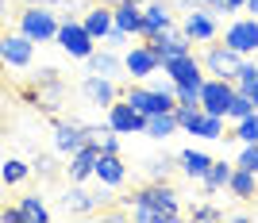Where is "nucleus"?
Returning a JSON list of instances; mask_svg holds the SVG:
<instances>
[{"instance_id":"nucleus-31","label":"nucleus","mask_w":258,"mask_h":223,"mask_svg":"<svg viewBox=\"0 0 258 223\" xmlns=\"http://www.w3.org/2000/svg\"><path fill=\"white\" fill-rule=\"evenodd\" d=\"M170 170H173V158H166V154L147 162V173H151V181H166V173H170Z\"/></svg>"},{"instance_id":"nucleus-30","label":"nucleus","mask_w":258,"mask_h":223,"mask_svg":"<svg viewBox=\"0 0 258 223\" xmlns=\"http://www.w3.org/2000/svg\"><path fill=\"white\" fill-rule=\"evenodd\" d=\"M250 112H254L250 96L235 89V96H231V104H227V116H224V119H235V123H239V119H243V116H250Z\"/></svg>"},{"instance_id":"nucleus-18","label":"nucleus","mask_w":258,"mask_h":223,"mask_svg":"<svg viewBox=\"0 0 258 223\" xmlns=\"http://www.w3.org/2000/svg\"><path fill=\"white\" fill-rule=\"evenodd\" d=\"M97 158H100V146H93V142H85L81 150H74L70 154V181H85V177H93V166H97Z\"/></svg>"},{"instance_id":"nucleus-6","label":"nucleus","mask_w":258,"mask_h":223,"mask_svg":"<svg viewBox=\"0 0 258 223\" xmlns=\"http://www.w3.org/2000/svg\"><path fill=\"white\" fill-rule=\"evenodd\" d=\"M108 127L116 131V135H139V131L147 127V116L135 112L127 100H112V104H108Z\"/></svg>"},{"instance_id":"nucleus-3","label":"nucleus","mask_w":258,"mask_h":223,"mask_svg":"<svg viewBox=\"0 0 258 223\" xmlns=\"http://www.w3.org/2000/svg\"><path fill=\"white\" fill-rule=\"evenodd\" d=\"M20 31L31 39V43H54L58 35V16H54L46 4H27L20 12Z\"/></svg>"},{"instance_id":"nucleus-14","label":"nucleus","mask_w":258,"mask_h":223,"mask_svg":"<svg viewBox=\"0 0 258 223\" xmlns=\"http://www.w3.org/2000/svg\"><path fill=\"white\" fill-rule=\"evenodd\" d=\"M162 31H173V16H170V8H166L162 0L143 4V27H139V35H143V39H151V35H162Z\"/></svg>"},{"instance_id":"nucleus-1","label":"nucleus","mask_w":258,"mask_h":223,"mask_svg":"<svg viewBox=\"0 0 258 223\" xmlns=\"http://www.w3.org/2000/svg\"><path fill=\"white\" fill-rule=\"evenodd\" d=\"M131 204H135V219H143V223H170V219L181 215L177 192H173L166 181H151V185H143V189L131 196Z\"/></svg>"},{"instance_id":"nucleus-29","label":"nucleus","mask_w":258,"mask_h":223,"mask_svg":"<svg viewBox=\"0 0 258 223\" xmlns=\"http://www.w3.org/2000/svg\"><path fill=\"white\" fill-rule=\"evenodd\" d=\"M258 85V62H239V73H235V89L239 93H250Z\"/></svg>"},{"instance_id":"nucleus-34","label":"nucleus","mask_w":258,"mask_h":223,"mask_svg":"<svg viewBox=\"0 0 258 223\" xmlns=\"http://www.w3.org/2000/svg\"><path fill=\"white\" fill-rule=\"evenodd\" d=\"M193 219H208V223H216V219H224V212H220V208H212V204H197L193 212Z\"/></svg>"},{"instance_id":"nucleus-12","label":"nucleus","mask_w":258,"mask_h":223,"mask_svg":"<svg viewBox=\"0 0 258 223\" xmlns=\"http://www.w3.org/2000/svg\"><path fill=\"white\" fill-rule=\"evenodd\" d=\"M181 31L189 35L193 43H212L220 27H216V20H212V8H201V4H193V12L185 16V27H181Z\"/></svg>"},{"instance_id":"nucleus-4","label":"nucleus","mask_w":258,"mask_h":223,"mask_svg":"<svg viewBox=\"0 0 258 223\" xmlns=\"http://www.w3.org/2000/svg\"><path fill=\"white\" fill-rule=\"evenodd\" d=\"M123 100H127L135 112H143V116H158V112H173L177 108V100H173V89H143V85H131L127 93H123Z\"/></svg>"},{"instance_id":"nucleus-2","label":"nucleus","mask_w":258,"mask_h":223,"mask_svg":"<svg viewBox=\"0 0 258 223\" xmlns=\"http://www.w3.org/2000/svg\"><path fill=\"white\" fill-rule=\"evenodd\" d=\"M54 43L62 46L70 58H81V62H85L89 54L97 50V39H93V35L85 31V23H77L70 12H66L62 20H58V35H54Z\"/></svg>"},{"instance_id":"nucleus-32","label":"nucleus","mask_w":258,"mask_h":223,"mask_svg":"<svg viewBox=\"0 0 258 223\" xmlns=\"http://www.w3.org/2000/svg\"><path fill=\"white\" fill-rule=\"evenodd\" d=\"M235 166H243V170L258 173V142H243V154H239Z\"/></svg>"},{"instance_id":"nucleus-39","label":"nucleus","mask_w":258,"mask_h":223,"mask_svg":"<svg viewBox=\"0 0 258 223\" xmlns=\"http://www.w3.org/2000/svg\"><path fill=\"white\" fill-rule=\"evenodd\" d=\"M243 4L247 0H227V12H243Z\"/></svg>"},{"instance_id":"nucleus-24","label":"nucleus","mask_w":258,"mask_h":223,"mask_svg":"<svg viewBox=\"0 0 258 223\" xmlns=\"http://www.w3.org/2000/svg\"><path fill=\"white\" fill-rule=\"evenodd\" d=\"M20 215H23V223H43V219H50V212H46V204H43L39 192L20 196Z\"/></svg>"},{"instance_id":"nucleus-23","label":"nucleus","mask_w":258,"mask_h":223,"mask_svg":"<svg viewBox=\"0 0 258 223\" xmlns=\"http://www.w3.org/2000/svg\"><path fill=\"white\" fill-rule=\"evenodd\" d=\"M85 62H89V73H100V77H116L119 69H123V62H119L112 50H93Z\"/></svg>"},{"instance_id":"nucleus-11","label":"nucleus","mask_w":258,"mask_h":223,"mask_svg":"<svg viewBox=\"0 0 258 223\" xmlns=\"http://www.w3.org/2000/svg\"><path fill=\"white\" fill-rule=\"evenodd\" d=\"M158 65H162L158 54L143 43V46H131V50H127V58H123V73L135 77V81H143V77H154V73H158Z\"/></svg>"},{"instance_id":"nucleus-36","label":"nucleus","mask_w":258,"mask_h":223,"mask_svg":"<svg viewBox=\"0 0 258 223\" xmlns=\"http://www.w3.org/2000/svg\"><path fill=\"white\" fill-rule=\"evenodd\" d=\"M100 150H104V154H119V135L116 131H108V135L100 138Z\"/></svg>"},{"instance_id":"nucleus-7","label":"nucleus","mask_w":258,"mask_h":223,"mask_svg":"<svg viewBox=\"0 0 258 223\" xmlns=\"http://www.w3.org/2000/svg\"><path fill=\"white\" fill-rule=\"evenodd\" d=\"M35 58V43L27 35H0V62L4 65H16V69H27Z\"/></svg>"},{"instance_id":"nucleus-26","label":"nucleus","mask_w":258,"mask_h":223,"mask_svg":"<svg viewBox=\"0 0 258 223\" xmlns=\"http://www.w3.org/2000/svg\"><path fill=\"white\" fill-rule=\"evenodd\" d=\"M27 173H31V166L20 162V158H4L0 162V181H4V185H23Z\"/></svg>"},{"instance_id":"nucleus-43","label":"nucleus","mask_w":258,"mask_h":223,"mask_svg":"<svg viewBox=\"0 0 258 223\" xmlns=\"http://www.w3.org/2000/svg\"><path fill=\"white\" fill-rule=\"evenodd\" d=\"M27 4H43V0H27Z\"/></svg>"},{"instance_id":"nucleus-38","label":"nucleus","mask_w":258,"mask_h":223,"mask_svg":"<svg viewBox=\"0 0 258 223\" xmlns=\"http://www.w3.org/2000/svg\"><path fill=\"white\" fill-rule=\"evenodd\" d=\"M189 4H201V8H212V12H227V0H189Z\"/></svg>"},{"instance_id":"nucleus-9","label":"nucleus","mask_w":258,"mask_h":223,"mask_svg":"<svg viewBox=\"0 0 258 223\" xmlns=\"http://www.w3.org/2000/svg\"><path fill=\"white\" fill-rule=\"evenodd\" d=\"M239 62H243V54H235L231 46H208L205 54V69L212 77H224V81H235Z\"/></svg>"},{"instance_id":"nucleus-37","label":"nucleus","mask_w":258,"mask_h":223,"mask_svg":"<svg viewBox=\"0 0 258 223\" xmlns=\"http://www.w3.org/2000/svg\"><path fill=\"white\" fill-rule=\"evenodd\" d=\"M0 219H4V223H23L20 204H8V208H0Z\"/></svg>"},{"instance_id":"nucleus-28","label":"nucleus","mask_w":258,"mask_h":223,"mask_svg":"<svg viewBox=\"0 0 258 223\" xmlns=\"http://www.w3.org/2000/svg\"><path fill=\"white\" fill-rule=\"evenodd\" d=\"M231 138H239V142H258V108L250 112V116H243V119L235 123Z\"/></svg>"},{"instance_id":"nucleus-20","label":"nucleus","mask_w":258,"mask_h":223,"mask_svg":"<svg viewBox=\"0 0 258 223\" xmlns=\"http://www.w3.org/2000/svg\"><path fill=\"white\" fill-rule=\"evenodd\" d=\"M177 166H181V173H189V177H197V181H205V173H208V166H212V158H208L205 150H181L177 154Z\"/></svg>"},{"instance_id":"nucleus-19","label":"nucleus","mask_w":258,"mask_h":223,"mask_svg":"<svg viewBox=\"0 0 258 223\" xmlns=\"http://www.w3.org/2000/svg\"><path fill=\"white\" fill-rule=\"evenodd\" d=\"M81 23H85V31L93 35L97 43H104V35L112 31V8H108V4H97V8H89V16Z\"/></svg>"},{"instance_id":"nucleus-42","label":"nucleus","mask_w":258,"mask_h":223,"mask_svg":"<svg viewBox=\"0 0 258 223\" xmlns=\"http://www.w3.org/2000/svg\"><path fill=\"white\" fill-rule=\"evenodd\" d=\"M4 8H8V0H0V12H4Z\"/></svg>"},{"instance_id":"nucleus-40","label":"nucleus","mask_w":258,"mask_h":223,"mask_svg":"<svg viewBox=\"0 0 258 223\" xmlns=\"http://www.w3.org/2000/svg\"><path fill=\"white\" fill-rule=\"evenodd\" d=\"M243 8H247V12H254V20H258V0H247Z\"/></svg>"},{"instance_id":"nucleus-13","label":"nucleus","mask_w":258,"mask_h":223,"mask_svg":"<svg viewBox=\"0 0 258 223\" xmlns=\"http://www.w3.org/2000/svg\"><path fill=\"white\" fill-rule=\"evenodd\" d=\"M81 96H85L89 104H97V108H108L112 100H119L116 81H112V77H100V73H89L85 81H81Z\"/></svg>"},{"instance_id":"nucleus-16","label":"nucleus","mask_w":258,"mask_h":223,"mask_svg":"<svg viewBox=\"0 0 258 223\" xmlns=\"http://www.w3.org/2000/svg\"><path fill=\"white\" fill-rule=\"evenodd\" d=\"M93 177H97L100 185H108V189H116V185H123L127 170H123V162H119V154H104V150H100L97 166H93Z\"/></svg>"},{"instance_id":"nucleus-25","label":"nucleus","mask_w":258,"mask_h":223,"mask_svg":"<svg viewBox=\"0 0 258 223\" xmlns=\"http://www.w3.org/2000/svg\"><path fill=\"white\" fill-rule=\"evenodd\" d=\"M173 131H177V119H173V112H158V116H147V127H143V135H151V138H170Z\"/></svg>"},{"instance_id":"nucleus-35","label":"nucleus","mask_w":258,"mask_h":223,"mask_svg":"<svg viewBox=\"0 0 258 223\" xmlns=\"http://www.w3.org/2000/svg\"><path fill=\"white\" fill-rule=\"evenodd\" d=\"M104 43H108V46H112V50H116V46H123V43H127V31H119L116 23H112V31H108V35H104Z\"/></svg>"},{"instance_id":"nucleus-10","label":"nucleus","mask_w":258,"mask_h":223,"mask_svg":"<svg viewBox=\"0 0 258 223\" xmlns=\"http://www.w3.org/2000/svg\"><path fill=\"white\" fill-rule=\"evenodd\" d=\"M162 69L170 73L173 85H205V73H201V62H197L193 54H181V58H166L162 62Z\"/></svg>"},{"instance_id":"nucleus-5","label":"nucleus","mask_w":258,"mask_h":223,"mask_svg":"<svg viewBox=\"0 0 258 223\" xmlns=\"http://www.w3.org/2000/svg\"><path fill=\"white\" fill-rule=\"evenodd\" d=\"M231 96H235V81L205 77V85H201V108H205V112H212V116H227Z\"/></svg>"},{"instance_id":"nucleus-41","label":"nucleus","mask_w":258,"mask_h":223,"mask_svg":"<svg viewBox=\"0 0 258 223\" xmlns=\"http://www.w3.org/2000/svg\"><path fill=\"white\" fill-rule=\"evenodd\" d=\"M247 96H250V104H254V108H258V85H254V89H250V93H247Z\"/></svg>"},{"instance_id":"nucleus-8","label":"nucleus","mask_w":258,"mask_h":223,"mask_svg":"<svg viewBox=\"0 0 258 223\" xmlns=\"http://www.w3.org/2000/svg\"><path fill=\"white\" fill-rule=\"evenodd\" d=\"M224 46H231L235 54H254L258 50V20L247 16V20H235L224 31Z\"/></svg>"},{"instance_id":"nucleus-33","label":"nucleus","mask_w":258,"mask_h":223,"mask_svg":"<svg viewBox=\"0 0 258 223\" xmlns=\"http://www.w3.org/2000/svg\"><path fill=\"white\" fill-rule=\"evenodd\" d=\"M31 170H35V173H43V177H54V173H58V162H54L50 154H39V158L31 162Z\"/></svg>"},{"instance_id":"nucleus-17","label":"nucleus","mask_w":258,"mask_h":223,"mask_svg":"<svg viewBox=\"0 0 258 223\" xmlns=\"http://www.w3.org/2000/svg\"><path fill=\"white\" fill-rule=\"evenodd\" d=\"M112 23H116L119 31H127V35H139V27H143V4H139V0H119L116 8H112Z\"/></svg>"},{"instance_id":"nucleus-27","label":"nucleus","mask_w":258,"mask_h":223,"mask_svg":"<svg viewBox=\"0 0 258 223\" xmlns=\"http://www.w3.org/2000/svg\"><path fill=\"white\" fill-rule=\"evenodd\" d=\"M231 170H235V166H227V162H216V158H212V166H208V173H205V192L227 189V177H231Z\"/></svg>"},{"instance_id":"nucleus-44","label":"nucleus","mask_w":258,"mask_h":223,"mask_svg":"<svg viewBox=\"0 0 258 223\" xmlns=\"http://www.w3.org/2000/svg\"><path fill=\"white\" fill-rule=\"evenodd\" d=\"M43 4H50V0H43Z\"/></svg>"},{"instance_id":"nucleus-21","label":"nucleus","mask_w":258,"mask_h":223,"mask_svg":"<svg viewBox=\"0 0 258 223\" xmlns=\"http://www.w3.org/2000/svg\"><path fill=\"white\" fill-rule=\"evenodd\" d=\"M254 177H258V173H250V170H243V166H235V170H231V177H227V189L235 192L239 200H254V196H258Z\"/></svg>"},{"instance_id":"nucleus-15","label":"nucleus","mask_w":258,"mask_h":223,"mask_svg":"<svg viewBox=\"0 0 258 223\" xmlns=\"http://www.w3.org/2000/svg\"><path fill=\"white\" fill-rule=\"evenodd\" d=\"M54 146L62 154H74V150L85 146V123H66V119H54Z\"/></svg>"},{"instance_id":"nucleus-22","label":"nucleus","mask_w":258,"mask_h":223,"mask_svg":"<svg viewBox=\"0 0 258 223\" xmlns=\"http://www.w3.org/2000/svg\"><path fill=\"white\" fill-rule=\"evenodd\" d=\"M62 208L66 212H93V208H97V196L81 189V181H74V185L66 189V196H62Z\"/></svg>"},{"instance_id":"nucleus-45","label":"nucleus","mask_w":258,"mask_h":223,"mask_svg":"<svg viewBox=\"0 0 258 223\" xmlns=\"http://www.w3.org/2000/svg\"><path fill=\"white\" fill-rule=\"evenodd\" d=\"M112 4H119V0H112Z\"/></svg>"}]
</instances>
